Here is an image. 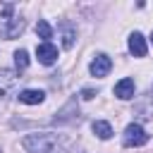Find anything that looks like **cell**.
<instances>
[{
  "instance_id": "obj_1",
  "label": "cell",
  "mask_w": 153,
  "mask_h": 153,
  "mask_svg": "<svg viewBox=\"0 0 153 153\" xmlns=\"http://www.w3.org/2000/svg\"><path fill=\"white\" fill-rule=\"evenodd\" d=\"M72 139L55 131H36L22 139V148L26 153H72Z\"/></svg>"
},
{
  "instance_id": "obj_2",
  "label": "cell",
  "mask_w": 153,
  "mask_h": 153,
  "mask_svg": "<svg viewBox=\"0 0 153 153\" xmlns=\"http://www.w3.org/2000/svg\"><path fill=\"white\" fill-rule=\"evenodd\" d=\"M146 143H148L146 129H143L139 122L127 124V129H124V134H122V146H124V148H139V146H146Z\"/></svg>"
},
{
  "instance_id": "obj_3",
  "label": "cell",
  "mask_w": 153,
  "mask_h": 153,
  "mask_svg": "<svg viewBox=\"0 0 153 153\" xmlns=\"http://www.w3.org/2000/svg\"><path fill=\"white\" fill-rule=\"evenodd\" d=\"M12 12H14L12 5H7V7H5V22H2V29H0L5 38H17V36L24 31V26H26L24 19H22V17H14Z\"/></svg>"
},
{
  "instance_id": "obj_4",
  "label": "cell",
  "mask_w": 153,
  "mask_h": 153,
  "mask_svg": "<svg viewBox=\"0 0 153 153\" xmlns=\"http://www.w3.org/2000/svg\"><path fill=\"white\" fill-rule=\"evenodd\" d=\"M110 69H112V60H110L105 53H98V55L91 60V65H88V72H91V76H96V79L108 76Z\"/></svg>"
},
{
  "instance_id": "obj_5",
  "label": "cell",
  "mask_w": 153,
  "mask_h": 153,
  "mask_svg": "<svg viewBox=\"0 0 153 153\" xmlns=\"http://www.w3.org/2000/svg\"><path fill=\"white\" fill-rule=\"evenodd\" d=\"M17 79H19V72L14 69H0V100L10 98L12 91L17 88Z\"/></svg>"
},
{
  "instance_id": "obj_6",
  "label": "cell",
  "mask_w": 153,
  "mask_h": 153,
  "mask_svg": "<svg viewBox=\"0 0 153 153\" xmlns=\"http://www.w3.org/2000/svg\"><path fill=\"white\" fill-rule=\"evenodd\" d=\"M36 57H38V62L41 65H55V60H57V48L53 45V43H38L36 45Z\"/></svg>"
},
{
  "instance_id": "obj_7",
  "label": "cell",
  "mask_w": 153,
  "mask_h": 153,
  "mask_svg": "<svg viewBox=\"0 0 153 153\" xmlns=\"http://www.w3.org/2000/svg\"><path fill=\"white\" fill-rule=\"evenodd\" d=\"M115 96L120 98V100H129V98H134V91H136V84H134V79H129V76H124V79H120L117 84H115Z\"/></svg>"
},
{
  "instance_id": "obj_8",
  "label": "cell",
  "mask_w": 153,
  "mask_h": 153,
  "mask_svg": "<svg viewBox=\"0 0 153 153\" xmlns=\"http://www.w3.org/2000/svg\"><path fill=\"white\" fill-rule=\"evenodd\" d=\"M129 53H131L134 57H143V55L148 53V45H146L143 33H139V31L129 33Z\"/></svg>"
},
{
  "instance_id": "obj_9",
  "label": "cell",
  "mask_w": 153,
  "mask_h": 153,
  "mask_svg": "<svg viewBox=\"0 0 153 153\" xmlns=\"http://www.w3.org/2000/svg\"><path fill=\"white\" fill-rule=\"evenodd\" d=\"M19 103H24V105H38V103H43L45 100V93L41 91V88H24V91H19Z\"/></svg>"
},
{
  "instance_id": "obj_10",
  "label": "cell",
  "mask_w": 153,
  "mask_h": 153,
  "mask_svg": "<svg viewBox=\"0 0 153 153\" xmlns=\"http://www.w3.org/2000/svg\"><path fill=\"white\" fill-rule=\"evenodd\" d=\"M91 131H93L100 141H108V139L112 136V127H110V122H105V120H96V122H91Z\"/></svg>"
},
{
  "instance_id": "obj_11",
  "label": "cell",
  "mask_w": 153,
  "mask_h": 153,
  "mask_svg": "<svg viewBox=\"0 0 153 153\" xmlns=\"http://www.w3.org/2000/svg\"><path fill=\"white\" fill-rule=\"evenodd\" d=\"M60 31H62V48H72L74 45V41H76V29L69 24V22H62L60 24Z\"/></svg>"
},
{
  "instance_id": "obj_12",
  "label": "cell",
  "mask_w": 153,
  "mask_h": 153,
  "mask_svg": "<svg viewBox=\"0 0 153 153\" xmlns=\"http://www.w3.org/2000/svg\"><path fill=\"white\" fill-rule=\"evenodd\" d=\"M36 33H38V38H43V43H50V38H53V26H50L45 19H38Z\"/></svg>"
},
{
  "instance_id": "obj_13",
  "label": "cell",
  "mask_w": 153,
  "mask_h": 153,
  "mask_svg": "<svg viewBox=\"0 0 153 153\" xmlns=\"http://www.w3.org/2000/svg\"><path fill=\"white\" fill-rule=\"evenodd\" d=\"M14 67H17V72H24V69L29 67V53H26L24 48L14 50Z\"/></svg>"
},
{
  "instance_id": "obj_14",
  "label": "cell",
  "mask_w": 153,
  "mask_h": 153,
  "mask_svg": "<svg viewBox=\"0 0 153 153\" xmlns=\"http://www.w3.org/2000/svg\"><path fill=\"white\" fill-rule=\"evenodd\" d=\"M81 98H84V100L93 98V91H91V88H84V91H81Z\"/></svg>"
},
{
  "instance_id": "obj_15",
  "label": "cell",
  "mask_w": 153,
  "mask_h": 153,
  "mask_svg": "<svg viewBox=\"0 0 153 153\" xmlns=\"http://www.w3.org/2000/svg\"><path fill=\"white\" fill-rule=\"evenodd\" d=\"M151 43H153V33H151Z\"/></svg>"
},
{
  "instance_id": "obj_16",
  "label": "cell",
  "mask_w": 153,
  "mask_h": 153,
  "mask_svg": "<svg viewBox=\"0 0 153 153\" xmlns=\"http://www.w3.org/2000/svg\"><path fill=\"white\" fill-rule=\"evenodd\" d=\"M0 153H2V148H0Z\"/></svg>"
}]
</instances>
